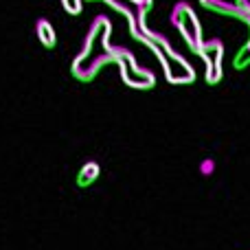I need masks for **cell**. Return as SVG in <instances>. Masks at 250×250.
Here are the masks:
<instances>
[{"label":"cell","instance_id":"3","mask_svg":"<svg viewBox=\"0 0 250 250\" xmlns=\"http://www.w3.org/2000/svg\"><path fill=\"white\" fill-rule=\"evenodd\" d=\"M99 173H101L99 165H97V163H86L82 169H79V173H77V178H75V182H77L79 189H88L90 185H95V182H97Z\"/></svg>","mask_w":250,"mask_h":250},{"label":"cell","instance_id":"4","mask_svg":"<svg viewBox=\"0 0 250 250\" xmlns=\"http://www.w3.org/2000/svg\"><path fill=\"white\" fill-rule=\"evenodd\" d=\"M38 35H40V40H42V44L46 48H55V44H57V38H55V31H53V26L48 24V22H40L38 24Z\"/></svg>","mask_w":250,"mask_h":250},{"label":"cell","instance_id":"6","mask_svg":"<svg viewBox=\"0 0 250 250\" xmlns=\"http://www.w3.org/2000/svg\"><path fill=\"white\" fill-rule=\"evenodd\" d=\"M202 171H204V176H211V171H213V163H211V160L202 165Z\"/></svg>","mask_w":250,"mask_h":250},{"label":"cell","instance_id":"2","mask_svg":"<svg viewBox=\"0 0 250 250\" xmlns=\"http://www.w3.org/2000/svg\"><path fill=\"white\" fill-rule=\"evenodd\" d=\"M200 55L207 60L208 64V73H207V82L208 83H217L222 77L220 73V62H222V44L220 42H208L200 46Z\"/></svg>","mask_w":250,"mask_h":250},{"label":"cell","instance_id":"1","mask_svg":"<svg viewBox=\"0 0 250 250\" xmlns=\"http://www.w3.org/2000/svg\"><path fill=\"white\" fill-rule=\"evenodd\" d=\"M173 22H176V26L180 29V33L185 35L187 44L198 53L200 51V24H198V20H195L193 11H191L189 7H185V4H180V7L176 9V13H173Z\"/></svg>","mask_w":250,"mask_h":250},{"label":"cell","instance_id":"5","mask_svg":"<svg viewBox=\"0 0 250 250\" xmlns=\"http://www.w3.org/2000/svg\"><path fill=\"white\" fill-rule=\"evenodd\" d=\"M230 64H233L235 70H246V68H250V46H248V44H244V46L239 48L237 53H235L233 60H230Z\"/></svg>","mask_w":250,"mask_h":250}]
</instances>
